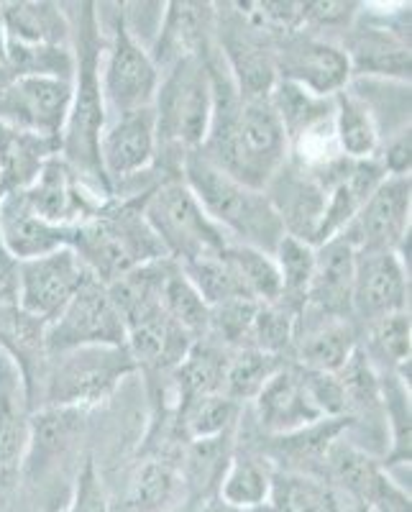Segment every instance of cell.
Returning <instances> with one entry per match:
<instances>
[{
  "label": "cell",
  "mask_w": 412,
  "mask_h": 512,
  "mask_svg": "<svg viewBox=\"0 0 412 512\" xmlns=\"http://www.w3.org/2000/svg\"><path fill=\"white\" fill-rule=\"evenodd\" d=\"M82 346H126V320L113 303L111 290L88 277L67 308L47 326V354Z\"/></svg>",
  "instance_id": "11"
},
{
  "label": "cell",
  "mask_w": 412,
  "mask_h": 512,
  "mask_svg": "<svg viewBox=\"0 0 412 512\" xmlns=\"http://www.w3.org/2000/svg\"><path fill=\"white\" fill-rule=\"evenodd\" d=\"M6 80H11V75H8L6 67H0V85H3V82H6Z\"/></svg>",
  "instance_id": "45"
},
{
  "label": "cell",
  "mask_w": 412,
  "mask_h": 512,
  "mask_svg": "<svg viewBox=\"0 0 412 512\" xmlns=\"http://www.w3.org/2000/svg\"><path fill=\"white\" fill-rule=\"evenodd\" d=\"M162 305L164 310H167L169 318L175 320L182 331L190 333L195 341L208 336V326H210L208 303L198 295V290L190 285L185 272H182L175 262H172L167 277H164Z\"/></svg>",
  "instance_id": "38"
},
{
  "label": "cell",
  "mask_w": 412,
  "mask_h": 512,
  "mask_svg": "<svg viewBox=\"0 0 412 512\" xmlns=\"http://www.w3.org/2000/svg\"><path fill=\"white\" fill-rule=\"evenodd\" d=\"M274 466L259 451H233L215 495L238 507H264L272 502Z\"/></svg>",
  "instance_id": "31"
},
{
  "label": "cell",
  "mask_w": 412,
  "mask_h": 512,
  "mask_svg": "<svg viewBox=\"0 0 412 512\" xmlns=\"http://www.w3.org/2000/svg\"><path fill=\"white\" fill-rule=\"evenodd\" d=\"M190 500L175 459L151 456L139 461L113 512H180Z\"/></svg>",
  "instance_id": "24"
},
{
  "label": "cell",
  "mask_w": 412,
  "mask_h": 512,
  "mask_svg": "<svg viewBox=\"0 0 412 512\" xmlns=\"http://www.w3.org/2000/svg\"><path fill=\"white\" fill-rule=\"evenodd\" d=\"M157 64L149 49L128 24V13L116 11L108 29L103 31V54H100V88L108 118L121 113L144 111L154 105L159 90Z\"/></svg>",
  "instance_id": "8"
},
{
  "label": "cell",
  "mask_w": 412,
  "mask_h": 512,
  "mask_svg": "<svg viewBox=\"0 0 412 512\" xmlns=\"http://www.w3.org/2000/svg\"><path fill=\"white\" fill-rule=\"evenodd\" d=\"M159 141L154 111L121 113L105 121L100 134V167L111 192L126 190L157 167Z\"/></svg>",
  "instance_id": "13"
},
{
  "label": "cell",
  "mask_w": 412,
  "mask_h": 512,
  "mask_svg": "<svg viewBox=\"0 0 412 512\" xmlns=\"http://www.w3.org/2000/svg\"><path fill=\"white\" fill-rule=\"evenodd\" d=\"M0 351L18 367L29 390L31 405L47 369V323L29 315L13 297H0Z\"/></svg>",
  "instance_id": "25"
},
{
  "label": "cell",
  "mask_w": 412,
  "mask_h": 512,
  "mask_svg": "<svg viewBox=\"0 0 412 512\" xmlns=\"http://www.w3.org/2000/svg\"><path fill=\"white\" fill-rule=\"evenodd\" d=\"M210 54V52H208ZM208 54L177 62L162 72L157 98H154V123H157L159 167L180 172L187 154L205 144L213 116V82H210Z\"/></svg>",
  "instance_id": "5"
},
{
  "label": "cell",
  "mask_w": 412,
  "mask_h": 512,
  "mask_svg": "<svg viewBox=\"0 0 412 512\" xmlns=\"http://www.w3.org/2000/svg\"><path fill=\"white\" fill-rule=\"evenodd\" d=\"M361 333L354 320L323 318L302 310L297 315L292 356L300 369L338 374L359 351Z\"/></svg>",
  "instance_id": "19"
},
{
  "label": "cell",
  "mask_w": 412,
  "mask_h": 512,
  "mask_svg": "<svg viewBox=\"0 0 412 512\" xmlns=\"http://www.w3.org/2000/svg\"><path fill=\"white\" fill-rule=\"evenodd\" d=\"M215 47V8L210 3H167L154 47L149 49L159 75Z\"/></svg>",
  "instance_id": "21"
},
{
  "label": "cell",
  "mask_w": 412,
  "mask_h": 512,
  "mask_svg": "<svg viewBox=\"0 0 412 512\" xmlns=\"http://www.w3.org/2000/svg\"><path fill=\"white\" fill-rule=\"evenodd\" d=\"M244 405L228 400L226 395H205L187 402L177 410V425L187 441H205L233 433L241 423Z\"/></svg>",
  "instance_id": "33"
},
{
  "label": "cell",
  "mask_w": 412,
  "mask_h": 512,
  "mask_svg": "<svg viewBox=\"0 0 412 512\" xmlns=\"http://www.w3.org/2000/svg\"><path fill=\"white\" fill-rule=\"evenodd\" d=\"M356 251L343 239L315 246V269L305 310L323 318H351V287H354Z\"/></svg>",
  "instance_id": "23"
},
{
  "label": "cell",
  "mask_w": 412,
  "mask_h": 512,
  "mask_svg": "<svg viewBox=\"0 0 412 512\" xmlns=\"http://www.w3.org/2000/svg\"><path fill=\"white\" fill-rule=\"evenodd\" d=\"M256 423L262 425L267 436H290V433L310 428L325 420L315 408L300 367L295 361H285L277 372L269 377L262 392L254 397Z\"/></svg>",
  "instance_id": "20"
},
{
  "label": "cell",
  "mask_w": 412,
  "mask_h": 512,
  "mask_svg": "<svg viewBox=\"0 0 412 512\" xmlns=\"http://www.w3.org/2000/svg\"><path fill=\"white\" fill-rule=\"evenodd\" d=\"M67 512H113V502L108 497V489H105V482L100 477L93 456L82 461Z\"/></svg>",
  "instance_id": "41"
},
{
  "label": "cell",
  "mask_w": 412,
  "mask_h": 512,
  "mask_svg": "<svg viewBox=\"0 0 412 512\" xmlns=\"http://www.w3.org/2000/svg\"><path fill=\"white\" fill-rule=\"evenodd\" d=\"M182 182L190 187L210 221L226 233L231 244L254 246L274 254L279 241L285 239V228L269 203L267 192L233 180L200 152L185 157Z\"/></svg>",
  "instance_id": "3"
},
{
  "label": "cell",
  "mask_w": 412,
  "mask_h": 512,
  "mask_svg": "<svg viewBox=\"0 0 412 512\" xmlns=\"http://www.w3.org/2000/svg\"><path fill=\"white\" fill-rule=\"evenodd\" d=\"M410 177H384L382 185L369 195L354 221L338 233L354 251H397L402 254L410 241Z\"/></svg>",
  "instance_id": "16"
},
{
  "label": "cell",
  "mask_w": 412,
  "mask_h": 512,
  "mask_svg": "<svg viewBox=\"0 0 412 512\" xmlns=\"http://www.w3.org/2000/svg\"><path fill=\"white\" fill-rule=\"evenodd\" d=\"M295 326L297 313H292L285 305H259V310H256L254 315V323H251L249 338H246V346H249V349L264 351V354L287 359V354H292Z\"/></svg>",
  "instance_id": "39"
},
{
  "label": "cell",
  "mask_w": 412,
  "mask_h": 512,
  "mask_svg": "<svg viewBox=\"0 0 412 512\" xmlns=\"http://www.w3.org/2000/svg\"><path fill=\"white\" fill-rule=\"evenodd\" d=\"M72 21V49H75V80H72L70 116L59 139V157L70 164L72 172L95 192L113 198L111 185L100 167V134L105 111L100 88V54H103V26L98 3H80Z\"/></svg>",
  "instance_id": "2"
},
{
  "label": "cell",
  "mask_w": 412,
  "mask_h": 512,
  "mask_svg": "<svg viewBox=\"0 0 412 512\" xmlns=\"http://www.w3.org/2000/svg\"><path fill=\"white\" fill-rule=\"evenodd\" d=\"M134 372L136 361L128 346H82L54 354L41 374L34 410L41 400V408L88 413L108 400L118 390V384Z\"/></svg>",
  "instance_id": "6"
},
{
  "label": "cell",
  "mask_w": 412,
  "mask_h": 512,
  "mask_svg": "<svg viewBox=\"0 0 412 512\" xmlns=\"http://www.w3.org/2000/svg\"><path fill=\"white\" fill-rule=\"evenodd\" d=\"M144 200L111 198L98 216L72 231L70 249L75 251L90 277L105 287L134 269L167 259L162 244L141 213Z\"/></svg>",
  "instance_id": "4"
},
{
  "label": "cell",
  "mask_w": 412,
  "mask_h": 512,
  "mask_svg": "<svg viewBox=\"0 0 412 512\" xmlns=\"http://www.w3.org/2000/svg\"><path fill=\"white\" fill-rule=\"evenodd\" d=\"M285 361L287 359H282V356L264 354V351L249 349V346H246V349H233L231 354H228V367L226 377H223L221 395L238 402V405L254 402V397L262 392V387L269 382V377H272Z\"/></svg>",
  "instance_id": "36"
},
{
  "label": "cell",
  "mask_w": 412,
  "mask_h": 512,
  "mask_svg": "<svg viewBox=\"0 0 412 512\" xmlns=\"http://www.w3.org/2000/svg\"><path fill=\"white\" fill-rule=\"evenodd\" d=\"M359 333V349L374 372L397 374L410 382V310L387 315Z\"/></svg>",
  "instance_id": "30"
},
{
  "label": "cell",
  "mask_w": 412,
  "mask_h": 512,
  "mask_svg": "<svg viewBox=\"0 0 412 512\" xmlns=\"http://www.w3.org/2000/svg\"><path fill=\"white\" fill-rule=\"evenodd\" d=\"M379 167L387 177H410L412 169V134L410 126H402L382 139L377 152Z\"/></svg>",
  "instance_id": "42"
},
{
  "label": "cell",
  "mask_w": 412,
  "mask_h": 512,
  "mask_svg": "<svg viewBox=\"0 0 412 512\" xmlns=\"http://www.w3.org/2000/svg\"><path fill=\"white\" fill-rule=\"evenodd\" d=\"M6 49H8V36H6V26H3V16H0V67H6Z\"/></svg>",
  "instance_id": "44"
},
{
  "label": "cell",
  "mask_w": 412,
  "mask_h": 512,
  "mask_svg": "<svg viewBox=\"0 0 412 512\" xmlns=\"http://www.w3.org/2000/svg\"><path fill=\"white\" fill-rule=\"evenodd\" d=\"M274 70L277 80L318 98H333L351 85V64L341 44L305 29L274 39Z\"/></svg>",
  "instance_id": "10"
},
{
  "label": "cell",
  "mask_w": 412,
  "mask_h": 512,
  "mask_svg": "<svg viewBox=\"0 0 412 512\" xmlns=\"http://www.w3.org/2000/svg\"><path fill=\"white\" fill-rule=\"evenodd\" d=\"M379 390H382L384 405V423H387V454H384L382 466L407 464L410 466V382H405L397 374H377Z\"/></svg>",
  "instance_id": "32"
},
{
  "label": "cell",
  "mask_w": 412,
  "mask_h": 512,
  "mask_svg": "<svg viewBox=\"0 0 412 512\" xmlns=\"http://www.w3.org/2000/svg\"><path fill=\"white\" fill-rule=\"evenodd\" d=\"M6 70L11 77H52L75 80V49L57 44H16L8 41Z\"/></svg>",
  "instance_id": "37"
},
{
  "label": "cell",
  "mask_w": 412,
  "mask_h": 512,
  "mask_svg": "<svg viewBox=\"0 0 412 512\" xmlns=\"http://www.w3.org/2000/svg\"><path fill=\"white\" fill-rule=\"evenodd\" d=\"M54 154H59V144L54 141L0 123V185L3 190H26Z\"/></svg>",
  "instance_id": "29"
},
{
  "label": "cell",
  "mask_w": 412,
  "mask_h": 512,
  "mask_svg": "<svg viewBox=\"0 0 412 512\" xmlns=\"http://www.w3.org/2000/svg\"><path fill=\"white\" fill-rule=\"evenodd\" d=\"M75 228L54 226L26 203L21 192H3L0 198V246L13 262H29L52 251L70 249Z\"/></svg>",
  "instance_id": "22"
},
{
  "label": "cell",
  "mask_w": 412,
  "mask_h": 512,
  "mask_svg": "<svg viewBox=\"0 0 412 512\" xmlns=\"http://www.w3.org/2000/svg\"><path fill=\"white\" fill-rule=\"evenodd\" d=\"M410 305V272L405 256L397 251H356L351 318L361 328L387 315L407 313Z\"/></svg>",
  "instance_id": "15"
},
{
  "label": "cell",
  "mask_w": 412,
  "mask_h": 512,
  "mask_svg": "<svg viewBox=\"0 0 412 512\" xmlns=\"http://www.w3.org/2000/svg\"><path fill=\"white\" fill-rule=\"evenodd\" d=\"M90 274L72 249H59L39 259L18 262L13 272V300L21 310L52 323L67 308Z\"/></svg>",
  "instance_id": "12"
},
{
  "label": "cell",
  "mask_w": 412,
  "mask_h": 512,
  "mask_svg": "<svg viewBox=\"0 0 412 512\" xmlns=\"http://www.w3.org/2000/svg\"><path fill=\"white\" fill-rule=\"evenodd\" d=\"M264 192L272 208L277 210L285 236L318 246L325 216V190L318 177L287 159Z\"/></svg>",
  "instance_id": "18"
},
{
  "label": "cell",
  "mask_w": 412,
  "mask_h": 512,
  "mask_svg": "<svg viewBox=\"0 0 412 512\" xmlns=\"http://www.w3.org/2000/svg\"><path fill=\"white\" fill-rule=\"evenodd\" d=\"M146 223L162 244L167 259L190 264L221 254L231 239L210 221V216L180 177L159 182L141 203Z\"/></svg>",
  "instance_id": "7"
},
{
  "label": "cell",
  "mask_w": 412,
  "mask_h": 512,
  "mask_svg": "<svg viewBox=\"0 0 412 512\" xmlns=\"http://www.w3.org/2000/svg\"><path fill=\"white\" fill-rule=\"evenodd\" d=\"M31 405L18 367L0 351V474L16 472L24 464L31 438Z\"/></svg>",
  "instance_id": "26"
},
{
  "label": "cell",
  "mask_w": 412,
  "mask_h": 512,
  "mask_svg": "<svg viewBox=\"0 0 412 512\" xmlns=\"http://www.w3.org/2000/svg\"><path fill=\"white\" fill-rule=\"evenodd\" d=\"M21 195L41 218L64 228H77L88 223L111 200L85 185L59 154H54L41 167L36 180L26 190H21Z\"/></svg>",
  "instance_id": "17"
},
{
  "label": "cell",
  "mask_w": 412,
  "mask_h": 512,
  "mask_svg": "<svg viewBox=\"0 0 412 512\" xmlns=\"http://www.w3.org/2000/svg\"><path fill=\"white\" fill-rule=\"evenodd\" d=\"M361 3H343V0H320V3H302L300 29L318 34L323 39H333V34H343L354 26L361 11Z\"/></svg>",
  "instance_id": "40"
},
{
  "label": "cell",
  "mask_w": 412,
  "mask_h": 512,
  "mask_svg": "<svg viewBox=\"0 0 412 512\" xmlns=\"http://www.w3.org/2000/svg\"><path fill=\"white\" fill-rule=\"evenodd\" d=\"M198 512H274L272 505H264V507H238V505H231V502L221 500L218 495L213 497H205L203 502H200Z\"/></svg>",
  "instance_id": "43"
},
{
  "label": "cell",
  "mask_w": 412,
  "mask_h": 512,
  "mask_svg": "<svg viewBox=\"0 0 412 512\" xmlns=\"http://www.w3.org/2000/svg\"><path fill=\"white\" fill-rule=\"evenodd\" d=\"M223 256L231 264L246 297L262 305L277 303L282 295V282H279V269L272 254L254 249V246L228 244Z\"/></svg>",
  "instance_id": "34"
},
{
  "label": "cell",
  "mask_w": 412,
  "mask_h": 512,
  "mask_svg": "<svg viewBox=\"0 0 412 512\" xmlns=\"http://www.w3.org/2000/svg\"><path fill=\"white\" fill-rule=\"evenodd\" d=\"M72 82L11 77L0 85V123L59 144L70 116Z\"/></svg>",
  "instance_id": "14"
},
{
  "label": "cell",
  "mask_w": 412,
  "mask_h": 512,
  "mask_svg": "<svg viewBox=\"0 0 412 512\" xmlns=\"http://www.w3.org/2000/svg\"><path fill=\"white\" fill-rule=\"evenodd\" d=\"M349 57L351 80L410 85V8L389 16L359 11L354 26L338 41Z\"/></svg>",
  "instance_id": "9"
},
{
  "label": "cell",
  "mask_w": 412,
  "mask_h": 512,
  "mask_svg": "<svg viewBox=\"0 0 412 512\" xmlns=\"http://www.w3.org/2000/svg\"><path fill=\"white\" fill-rule=\"evenodd\" d=\"M333 131H336L338 152L346 159L354 162L377 159L384 139L382 128L372 108L356 90H351V85L333 95Z\"/></svg>",
  "instance_id": "28"
},
{
  "label": "cell",
  "mask_w": 412,
  "mask_h": 512,
  "mask_svg": "<svg viewBox=\"0 0 412 512\" xmlns=\"http://www.w3.org/2000/svg\"><path fill=\"white\" fill-rule=\"evenodd\" d=\"M0 16L8 41L16 44H72V21L59 3L47 0H6L0 3Z\"/></svg>",
  "instance_id": "27"
},
{
  "label": "cell",
  "mask_w": 412,
  "mask_h": 512,
  "mask_svg": "<svg viewBox=\"0 0 412 512\" xmlns=\"http://www.w3.org/2000/svg\"><path fill=\"white\" fill-rule=\"evenodd\" d=\"M62 512H67V510H62Z\"/></svg>",
  "instance_id": "47"
},
{
  "label": "cell",
  "mask_w": 412,
  "mask_h": 512,
  "mask_svg": "<svg viewBox=\"0 0 412 512\" xmlns=\"http://www.w3.org/2000/svg\"><path fill=\"white\" fill-rule=\"evenodd\" d=\"M213 116L198 152L233 180L264 190L287 162V136L269 98H241L218 49L208 54Z\"/></svg>",
  "instance_id": "1"
},
{
  "label": "cell",
  "mask_w": 412,
  "mask_h": 512,
  "mask_svg": "<svg viewBox=\"0 0 412 512\" xmlns=\"http://www.w3.org/2000/svg\"><path fill=\"white\" fill-rule=\"evenodd\" d=\"M39 512H44V510H39Z\"/></svg>",
  "instance_id": "46"
},
{
  "label": "cell",
  "mask_w": 412,
  "mask_h": 512,
  "mask_svg": "<svg viewBox=\"0 0 412 512\" xmlns=\"http://www.w3.org/2000/svg\"><path fill=\"white\" fill-rule=\"evenodd\" d=\"M272 256L279 269V282H282V295H279L277 303L300 315L308 305V292L315 269V246L285 236Z\"/></svg>",
  "instance_id": "35"
}]
</instances>
